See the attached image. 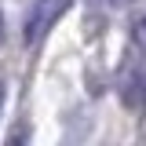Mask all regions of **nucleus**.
Masks as SVG:
<instances>
[{
    "mask_svg": "<svg viewBox=\"0 0 146 146\" xmlns=\"http://www.w3.org/2000/svg\"><path fill=\"white\" fill-rule=\"evenodd\" d=\"M70 4H73V0H36V4H33V11L26 15L22 40H26L29 48H36V44L44 40V33H48L55 22H58V18L70 11Z\"/></svg>",
    "mask_w": 146,
    "mask_h": 146,
    "instance_id": "f257e3e1",
    "label": "nucleus"
},
{
    "mask_svg": "<svg viewBox=\"0 0 146 146\" xmlns=\"http://www.w3.org/2000/svg\"><path fill=\"white\" fill-rule=\"evenodd\" d=\"M139 33H143V40H146V18H143V26H139Z\"/></svg>",
    "mask_w": 146,
    "mask_h": 146,
    "instance_id": "f03ea898",
    "label": "nucleus"
},
{
    "mask_svg": "<svg viewBox=\"0 0 146 146\" xmlns=\"http://www.w3.org/2000/svg\"><path fill=\"white\" fill-rule=\"evenodd\" d=\"M0 106H4V80H0Z\"/></svg>",
    "mask_w": 146,
    "mask_h": 146,
    "instance_id": "7ed1b4c3",
    "label": "nucleus"
},
{
    "mask_svg": "<svg viewBox=\"0 0 146 146\" xmlns=\"http://www.w3.org/2000/svg\"><path fill=\"white\" fill-rule=\"evenodd\" d=\"M0 36H4V15H0Z\"/></svg>",
    "mask_w": 146,
    "mask_h": 146,
    "instance_id": "20e7f679",
    "label": "nucleus"
}]
</instances>
